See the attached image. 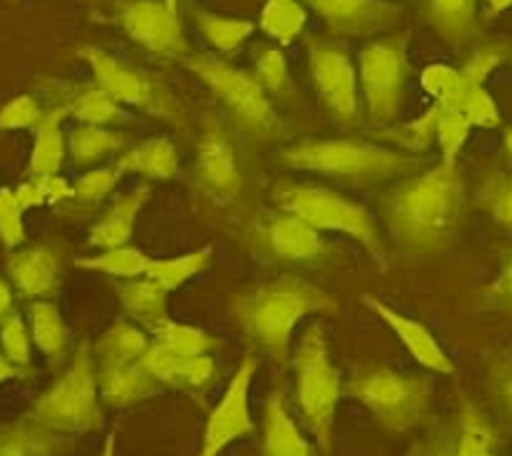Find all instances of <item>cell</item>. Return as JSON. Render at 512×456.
<instances>
[{
    "instance_id": "obj_1",
    "label": "cell",
    "mask_w": 512,
    "mask_h": 456,
    "mask_svg": "<svg viewBox=\"0 0 512 456\" xmlns=\"http://www.w3.org/2000/svg\"><path fill=\"white\" fill-rule=\"evenodd\" d=\"M392 238L411 254H430L454 238L464 211V182L454 160L408 176L382 198Z\"/></svg>"
},
{
    "instance_id": "obj_2",
    "label": "cell",
    "mask_w": 512,
    "mask_h": 456,
    "mask_svg": "<svg viewBox=\"0 0 512 456\" xmlns=\"http://www.w3.org/2000/svg\"><path fill=\"white\" fill-rule=\"evenodd\" d=\"M334 310V296L299 275H283L251 286L232 296L230 302V315L243 336L278 363H288L291 334L304 315Z\"/></svg>"
},
{
    "instance_id": "obj_3",
    "label": "cell",
    "mask_w": 512,
    "mask_h": 456,
    "mask_svg": "<svg viewBox=\"0 0 512 456\" xmlns=\"http://www.w3.org/2000/svg\"><path fill=\"white\" fill-rule=\"evenodd\" d=\"M280 160L299 171L352 179V182H382L427 168L419 155L387 150L360 139H304L280 150Z\"/></svg>"
},
{
    "instance_id": "obj_4",
    "label": "cell",
    "mask_w": 512,
    "mask_h": 456,
    "mask_svg": "<svg viewBox=\"0 0 512 456\" xmlns=\"http://www.w3.org/2000/svg\"><path fill=\"white\" fill-rule=\"evenodd\" d=\"M182 62L214 91L216 99L227 107V112L238 120V126L246 134L259 142L280 134L283 120L272 110L270 96L256 75L214 54H187Z\"/></svg>"
},
{
    "instance_id": "obj_5",
    "label": "cell",
    "mask_w": 512,
    "mask_h": 456,
    "mask_svg": "<svg viewBox=\"0 0 512 456\" xmlns=\"http://www.w3.org/2000/svg\"><path fill=\"white\" fill-rule=\"evenodd\" d=\"M350 398L360 400L371 411L379 427L406 432L422 422L432 400V384L424 376L403 374L390 366H360L344 387Z\"/></svg>"
},
{
    "instance_id": "obj_6",
    "label": "cell",
    "mask_w": 512,
    "mask_h": 456,
    "mask_svg": "<svg viewBox=\"0 0 512 456\" xmlns=\"http://www.w3.org/2000/svg\"><path fill=\"white\" fill-rule=\"evenodd\" d=\"M296 395L302 408L304 424L310 427L312 438L318 440L320 451L331 448L336 403L342 398V379L328 355L326 328L312 323L302 334V342L294 352Z\"/></svg>"
},
{
    "instance_id": "obj_7",
    "label": "cell",
    "mask_w": 512,
    "mask_h": 456,
    "mask_svg": "<svg viewBox=\"0 0 512 456\" xmlns=\"http://www.w3.org/2000/svg\"><path fill=\"white\" fill-rule=\"evenodd\" d=\"M272 200L280 211L299 216L315 230L344 232L363 243L376 259L382 254V235H379L376 219L368 214V208L344 198L342 192L318 187V184H278L272 190Z\"/></svg>"
},
{
    "instance_id": "obj_8",
    "label": "cell",
    "mask_w": 512,
    "mask_h": 456,
    "mask_svg": "<svg viewBox=\"0 0 512 456\" xmlns=\"http://www.w3.org/2000/svg\"><path fill=\"white\" fill-rule=\"evenodd\" d=\"M96 355L83 344L72 360L70 371L59 382L35 400L30 419L59 432H91L102 424L96 406L99 382H96Z\"/></svg>"
},
{
    "instance_id": "obj_9",
    "label": "cell",
    "mask_w": 512,
    "mask_h": 456,
    "mask_svg": "<svg viewBox=\"0 0 512 456\" xmlns=\"http://www.w3.org/2000/svg\"><path fill=\"white\" fill-rule=\"evenodd\" d=\"M408 40L403 35L384 38L360 51L358 80L366 99L368 118L390 123L400 110L408 80Z\"/></svg>"
},
{
    "instance_id": "obj_10",
    "label": "cell",
    "mask_w": 512,
    "mask_h": 456,
    "mask_svg": "<svg viewBox=\"0 0 512 456\" xmlns=\"http://www.w3.org/2000/svg\"><path fill=\"white\" fill-rule=\"evenodd\" d=\"M83 59L94 72L96 86L104 88L118 104H134V107H142V110L158 115V118H179L176 99L152 75H144L134 67L120 64L115 56L104 54L99 48L83 51Z\"/></svg>"
},
{
    "instance_id": "obj_11",
    "label": "cell",
    "mask_w": 512,
    "mask_h": 456,
    "mask_svg": "<svg viewBox=\"0 0 512 456\" xmlns=\"http://www.w3.org/2000/svg\"><path fill=\"white\" fill-rule=\"evenodd\" d=\"M310 72L320 102L339 126H355L360 118L358 72L350 54L334 43H312Z\"/></svg>"
},
{
    "instance_id": "obj_12",
    "label": "cell",
    "mask_w": 512,
    "mask_h": 456,
    "mask_svg": "<svg viewBox=\"0 0 512 456\" xmlns=\"http://www.w3.org/2000/svg\"><path fill=\"white\" fill-rule=\"evenodd\" d=\"M251 248L272 262H315L326 254L328 243L312 224L278 208V214H267L254 224Z\"/></svg>"
},
{
    "instance_id": "obj_13",
    "label": "cell",
    "mask_w": 512,
    "mask_h": 456,
    "mask_svg": "<svg viewBox=\"0 0 512 456\" xmlns=\"http://www.w3.org/2000/svg\"><path fill=\"white\" fill-rule=\"evenodd\" d=\"M256 366H259V360L254 355H246L240 360L238 371L227 384L222 400L208 414L200 456H219L232 440L256 430L251 411H248V387H251V376L256 374Z\"/></svg>"
},
{
    "instance_id": "obj_14",
    "label": "cell",
    "mask_w": 512,
    "mask_h": 456,
    "mask_svg": "<svg viewBox=\"0 0 512 456\" xmlns=\"http://www.w3.org/2000/svg\"><path fill=\"white\" fill-rule=\"evenodd\" d=\"M120 24L131 40L139 46L163 56H184L187 40H184L182 22L174 6L163 0H134L120 11Z\"/></svg>"
},
{
    "instance_id": "obj_15",
    "label": "cell",
    "mask_w": 512,
    "mask_h": 456,
    "mask_svg": "<svg viewBox=\"0 0 512 456\" xmlns=\"http://www.w3.org/2000/svg\"><path fill=\"white\" fill-rule=\"evenodd\" d=\"M302 3L315 8L331 32L358 35V38L390 30L403 16V8L387 0H302Z\"/></svg>"
},
{
    "instance_id": "obj_16",
    "label": "cell",
    "mask_w": 512,
    "mask_h": 456,
    "mask_svg": "<svg viewBox=\"0 0 512 456\" xmlns=\"http://www.w3.org/2000/svg\"><path fill=\"white\" fill-rule=\"evenodd\" d=\"M195 176L214 200H232L243 187L232 144L219 126H211L200 139L195 155Z\"/></svg>"
},
{
    "instance_id": "obj_17",
    "label": "cell",
    "mask_w": 512,
    "mask_h": 456,
    "mask_svg": "<svg viewBox=\"0 0 512 456\" xmlns=\"http://www.w3.org/2000/svg\"><path fill=\"white\" fill-rule=\"evenodd\" d=\"M363 304H366L368 310H374L376 315L395 331V336L406 344V350L411 352V358H414L419 366L430 368L435 374H454V363L448 358V352H443V347H440L438 339L427 331V326H422L419 320L408 318L403 312L392 310L390 304H384L382 299H376V296L366 294L363 296Z\"/></svg>"
},
{
    "instance_id": "obj_18",
    "label": "cell",
    "mask_w": 512,
    "mask_h": 456,
    "mask_svg": "<svg viewBox=\"0 0 512 456\" xmlns=\"http://www.w3.org/2000/svg\"><path fill=\"white\" fill-rule=\"evenodd\" d=\"M99 395L110 406H134L139 400L155 398L163 384L147 374L139 360L134 363H96Z\"/></svg>"
},
{
    "instance_id": "obj_19",
    "label": "cell",
    "mask_w": 512,
    "mask_h": 456,
    "mask_svg": "<svg viewBox=\"0 0 512 456\" xmlns=\"http://www.w3.org/2000/svg\"><path fill=\"white\" fill-rule=\"evenodd\" d=\"M262 456H318V451L302 438V432L288 416L283 390H275L264 400Z\"/></svg>"
},
{
    "instance_id": "obj_20",
    "label": "cell",
    "mask_w": 512,
    "mask_h": 456,
    "mask_svg": "<svg viewBox=\"0 0 512 456\" xmlns=\"http://www.w3.org/2000/svg\"><path fill=\"white\" fill-rule=\"evenodd\" d=\"M150 198V187L147 184H139L131 192H126L123 198H118L107 208V214L99 219V222L91 227V238L88 243L96 248H118L126 246L131 235H134L136 216H139V208L147 203Z\"/></svg>"
},
{
    "instance_id": "obj_21",
    "label": "cell",
    "mask_w": 512,
    "mask_h": 456,
    "mask_svg": "<svg viewBox=\"0 0 512 456\" xmlns=\"http://www.w3.org/2000/svg\"><path fill=\"white\" fill-rule=\"evenodd\" d=\"M8 275L24 296H46L59 280V259L51 248H24L8 259Z\"/></svg>"
},
{
    "instance_id": "obj_22",
    "label": "cell",
    "mask_w": 512,
    "mask_h": 456,
    "mask_svg": "<svg viewBox=\"0 0 512 456\" xmlns=\"http://www.w3.org/2000/svg\"><path fill=\"white\" fill-rule=\"evenodd\" d=\"M118 291V299L123 304V310L136 320L142 323L147 331L163 323L168 318L166 315V296L168 291L160 283H155L152 278H128L123 283L115 286Z\"/></svg>"
},
{
    "instance_id": "obj_23",
    "label": "cell",
    "mask_w": 512,
    "mask_h": 456,
    "mask_svg": "<svg viewBox=\"0 0 512 456\" xmlns=\"http://www.w3.org/2000/svg\"><path fill=\"white\" fill-rule=\"evenodd\" d=\"M115 166L150 179H171L179 171V150L171 139H147L123 152Z\"/></svg>"
},
{
    "instance_id": "obj_24",
    "label": "cell",
    "mask_w": 512,
    "mask_h": 456,
    "mask_svg": "<svg viewBox=\"0 0 512 456\" xmlns=\"http://www.w3.org/2000/svg\"><path fill=\"white\" fill-rule=\"evenodd\" d=\"M475 8L478 0H427L424 19L448 43H464L475 35Z\"/></svg>"
},
{
    "instance_id": "obj_25",
    "label": "cell",
    "mask_w": 512,
    "mask_h": 456,
    "mask_svg": "<svg viewBox=\"0 0 512 456\" xmlns=\"http://www.w3.org/2000/svg\"><path fill=\"white\" fill-rule=\"evenodd\" d=\"M62 110L43 112V118L35 128V142L30 155V176L32 179H46L59 174L64 160V134H62Z\"/></svg>"
},
{
    "instance_id": "obj_26",
    "label": "cell",
    "mask_w": 512,
    "mask_h": 456,
    "mask_svg": "<svg viewBox=\"0 0 512 456\" xmlns=\"http://www.w3.org/2000/svg\"><path fill=\"white\" fill-rule=\"evenodd\" d=\"M59 448V438H54L48 427L35 419L0 427V456H51Z\"/></svg>"
},
{
    "instance_id": "obj_27",
    "label": "cell",
    "mask_w": 512,
    "mask_h": 456,
    "mask_svg": "<svg viewBox=\"0 0 512 456\" xmlns=\"http://www.w3.org/2000/svg\"><path fill=\"white\" fill-rule=\"evenodd\" d=\"M147 347H150V339L144 331L131 326L128 320H118L96 342L94 355L96 363H134V360L142 358Z\"/></svg>"
},
{
    "instance_id": "obj_28",
    "label": "cell",
    "mask_w": 512,
    "mask_h": 456,
    "mask_svg": "<svg viewBox=\"0 0 512 456\" xmlns=\"http://www.w3.org/2000/svg\"><path fill=\"white\" fill-rule=\"evenodd\" d=\"M307 24V8L302 0H267L259 16V27L267 38L278 40L280 46L294 43Z\"/></svg>"
},
{
    "instance_id": "obj_29",
    "label": "cell",
    "mask_w": 512,
    "mask_h": 456,
    "mask_svg": "<svg viewBox=\"0 0 512 456\" xmlns=\"http://www.w3.org/2000/svg\"><path fill=\"white\" fill-rule=\"evenodd\" d=\"M195 27L222 54L238 51L254 32V22L238 19V16L214 14V11H195Z\"/></svg>"
},
{
    "instance_id": "obj_30",
    "label": "cell",
    "mask_w": 512,
    "mask_h": 456,
    "mask_svg": "<svg viewBox=\"0 0 512 456\" xmlns=\"http://www.w3.org/2000/svg\"><path fill=\"white\" fill-rule=\"evenodd\" d=\"M211 254H214V248H198V251H192V254L184 256H174V259H150L147 264V278H152L155 283L166 288L168 294L176 291V288L187 283L190 278H195L198 272H203L211 262Z\"/></svg>"
},
{
    "instance_id": "obj_31",
    "label": "cell",
    "mask_w": 512,
    "mask_h": 456,
    "mask_svg": "<svg viewBox=\"0 0 512 456\" xmlns=\"http://www.w3.org/2000/svg\"><path fill=\"white\" fill-rule=\"evenodd\" d=\"M120 144H123V136L118 131L107 126H88V123H78L67 136V150L75 163H96L118 152Z\"/></svg>"
},
{
    "instance_id": "obj_32",
    "label": "cell",
    "mask_w": 512,
    "mask_h": 456,
    "mask_svg": "<svg viewBox=\"0 0 512 456\" xmlns=\"http://www.w3.org/2000/svg\"><path fill=\"white\" fill-rule=\"evenodd\" d=\"M62 112H70L72 118H78V123H88V126H115L120 120H126V112L120 110V104L112 99L104 88L94 86L80 91Z\"/></svg>"
},
{
    "instance_id": "obj_33",
    "label": "cell",
    "mask_w": 512,
    "mask_h": 456,
    "mask_svg": "<svg viewBox=\"0 0 512 456\" xmlns=\"http://www.w3.org/2000/svg\"><path fill=\"white\" fill-rule=\"evenodd\" d=\"M78 267L83 270H96L115 275V278H139L147 272L150 256L139 251L134 246H118V248H104L99 256H88V259H78Z\"/></svg>"
},
{
    "instance_id": "obj_34",
    "label": "cell",
    "mask_w": 512,
    "mask_h": 456,
    "mask_svg": "<svg viewBox=\"0 0 512 456\" xmlns=\"http://www.w3.org/2000/svg\"><path fill=\"white\" fill-rule=\"evenodd\" d=\"M152 339L160 344H166L174 352L184 355V358H195V355H206L208 350H214L216 339L208 336L203 328L198 326H184V323H176V320L166 318L163 323L150 331Z\"/></svg>"
},
{
    "instance_id": "obj_35",
    "label": "cell",
    "mask_w": 512,
    "mask_h": 456,
    "mask_svg": "<svg viewBox=\"0 0 512 456\" xmlns=\"http://www.w3.org/2000/svg\"><path fill=\"white\" fill-rule=\"evenodd\" d=\"M454 456H496L494 430L478 408L464 403L462 422H459V440L454 446Z\"/></svg>"
},
{
    "instance_id": "obj_36",
    "label": "cell",
    "mask_w": 512,
    "mask_h": 456,
    "mask_svg": "<svg viewBox=\"0 0 512 456\" xmlns=\"http://www.w3.org/2000/svg\"><path fill=\"white\" fill-rule=\"evenodd\" d=\"M30 320H32V336L35 344L46 355H59L67 342V328L62 323V315L51 302H38L30 307Z\"/></svg>"
},
{
    "instance_id": "obj_37",
    "label": "cell",
    "mask_w": 512,
    "mask_h": 456,
    "mask_svg": "<svg viewBox=\"0 0 512 456\" xmlns=\"http://www.w3.org/2000/svg\"><path fill=\"white\" fill-rule=\"evenodd\" d=\"M438 104V118H435V139L440 144V152H443V160H454L462 150L464 139L470 136L472 123L464 118L462 110H456L451 104Z\"/></svg>"
},
{
    "instance_id": "obj_38",
    "label": "cell",
    "mask_w": 512,
    "mask_h": 456,
    "mask_svg": "<svg viewBox=\"0 0 512 456\" xmlns=\"http://www.w3.org/2000/svg\"><path fill=\"white\" fill-rule=\"evenodd\" d=\"M478 203L486 208L496 224L504 230H512V174L496 171L488 176V182L480 187Z\"/></svg>"
},
{
    "instance_id": "obj_39",
    "label": "cell",
    "mask_w": 512,
    "mask_h": 456,
    "mask_svg": "<svg viewBox=\"0 0 512 456\" xmlns=\"http://www.w3.org/2000/svg\"><path fill=\"white\" fill-rule=\"evenodd\" d=\"M454 107L464 112V118L470 120L472 126L496 128L502 123V115H499L494 96L488 94L483 86H472V83H464L462 80V94H459Z\"/></svg>"
},
{
    "instance_id": "obj_40",
    "label": "cell",
    "mask_w": 512,
    "mask_h": 456,
    "mask_svg": "<svg viewBox=\"0 0 512 456\" xmlns=\"http://www.w3.org/2000/svg\"><path fill=\"white\" fill-rule=\"evenodd\" d=\"M184 355L174 352L166 344H160L152 339L150 347L144 350V355L139 358L142 368L147 374H152L160 384H168V387H179V374H182Z\"/></svg>"
},
{
    "instance_id": "obj_41",
    "label": "cell",
    "mask_w": 512,
    "mask_h": 456,
    "mask_svg": "<svg viewBox=\"0 0 512 456\" xmlns=\"http://www.w3.org/2000/svg\"><path fill=\"white\" fill-rule=\"evenodd\" d=\"M256 78L264 86V91H270L278 99H286L291 94L286 56L280 54L278 48H264V51H259V56H256Z\"/></svg>"
},
{
    "instance_id": "obj_42",
    "label": "cell",
    "mask_w": 512,
    "mask_h": 456,
    "mask_svg": "<svg viewBox=\"0 0 512 456\" xmlns=\"http://www.w3.org/2000/svg\"><path fill=\"white\" fill-rule=\"evenodd\" d=\"M422 88L432 96V102L454 107L459 94H462V70H454L446 64H430L422 72Z\"/></svg>"
},
{
    "instance_id": "obj_43",
    "label": "cell",
    "mask_w": 512,
    "mask_h": 456,
    "mask_svg": "<svg viewBox=\"0 0 512 456\" xmlns=\"http://www.w3.org/2000/svg\"><path fill=\"white\" fill-rule=\"evenodd\" d=\"M120 174L123 171L118 166H104L96 168V171H88L86 176H80L78 182H75V198L80 203H99V200L107 198L115 190Z\"/></svg>"
},
{
    "instance_id": "obj_44",
    "label": "cell",
    "mask_w": 512,
    "mask_h": 456,
    "mask_svg": "<svg viewBox=\"0 0 512 456\" xmlns=\"http://www.w3.org/2000/svg\"><path fill=\"white\" fill-rule=\"evenodd\" d=\"M40 118H43V110L35 96L24 94L16 96L11 102L0 110V128L3 131H19V128L38 126Z\"/></svg>"
},
{
    "instance_id": "obj_45",
    "label": "cell",
    "mask_w": 512,
    "mask_h": 456,
    "mask_svg": "<svg viewBox=\"0 0 512 456\" xmlns=\"http://www.w3.org/2000/svg\"><path fill=\"white\" fill-rule=\"evenodd\" d=\"M14 190H0V240L3 246L16 248L24 240V222Z\"/></svg>"
},
{
    "instance_id": "obj_46",
    "label": "cell",
    "mask_w": 512,
    "mask_h": 456,
    "mask_svg": "<svg viewBox=\"0 0 512 456\" xmlns=\"http://www.w3.org/2000/svg\"><path fill=\"white\" fill-rule=\"evenodd\" d=\"M0 342H3V352L11 363H16V366L30 363V339H27V331H24L19 315H8L3 328H0Z\"/></svg>"
},
{
    "instance_id": "obj_47",
    "label": "cell",
    "mask_w": 512,
    "mask_h": 456,
    "mask_svg": "<svg viewBox=\"0 0 512 456\" xmlns=\"http://www.w3.org/2000/svg\"><path fill=\"white\" fill-rule=\"evenodd\" d=\"M216 379V363L211 355H195L187 358L179 374V387L187 392H203Z\"/></svg>"
},
{
    "instance_id": "obj_48",
    "label": "cell",
    "mask_w": 512,
    "mask_h": 456,
    "mask_svg": "<svg viewBox=\"0 0 512 456\" xmlns=\"http://www.w3.org/2000/svg\"><path fill=\"white\" fill-rule=\"evenodd\" d=\"M435 118H438V104L432 102L430 110L424 112L422 118H416L414 123L403 126V131L395 134V139H398L403 147H408V150H427V144H430V139L435 136Z\"/></svg>"
},
{
    "instance_id": "obj_49",
    "label": "cell",
    "mask_w": 512,
    "mask_h": 456,
    "mask_svg": "<svg viewBox=\"0 0 512 456\" xmlns=\"http://www.w3.org/2000/svg\"><path fill=\"white\" fill-rule=\"evenodd\" d=\"M491 387H494L496 398L502 400V406L512 414V344L499 352V358L491 366Z\"/></svg>"
},
{
    "instance_id": "obj_50",
    "label": "cell",
    "mask_w": 512,
    "mask_h": 456,
    "mask_svg": "<svg viewBox=\"0 0 512 456\" xmlns=\"http://www.w3.org/2000/svg\"><path fill=\"white\" fill-rule=\"evenodd\" d=\"M488 296H491V302L499 304V307H512V254L504 259V267L499 272V278L488 286Z\"/></svg>"
},
{
    "instance_id": "obj_51",
    "label": "cell",
    "mask_w": 512,
    "mask_h": 456,
    "mask_svg": "<svg viewBox=\"0 0 512 456\" xmlns=\"http://www.w3.org/2000/svg\"><path fill=\"white\" fill-rule=\"evenodd\" d=\"M35 182H40V187L46 192V203H59V200L75 198V187H70L59 174L46 176V179H35Z\"/></svg>"
},
{
    "instance_id": "obj_52",
    "label": "cell",
    "mask_w": 512,
    "mask_h": 456,
    "mask_svg": "<svg viewBox=\"0 0 512 456\" xmlns=\"http://www.w3.org/2000/svg\"><path fill=\"white\" fill-rule=\"evenodd\" d=\"M16 192V200H19V206L22 208H32V206H43L46 203V192H43V187H40V182H27L22 184Z\"/></svg>"
},
{
    "instance_id": "obj_53",
    "label": "cell",
    "mask_w": 512,
    "mask_h": 456,
    "mask_svg": "<svg viewBox=\"0 0 512 456\" xmlns=\"http://www.w3.org/2000/svg\"><path fill=\"white\" fill-rule=\"evenodd\" d=\"M454 446V440L446 438V435H438V438L427 446V456H454Z\"/></svg>"
},
{
    "instance_id": "obj_54",
    "label": "cell",
    "mask_w": 512,
    "mask_h": 456,
    "mask_svg": "<svg viewBox=\"0 0 512 456\" xmlns=\"http://www.w3.org/2000/svg\"><path fill=\"white\" fill-rule=\"evenodd\" d=\"M510 6H512V0H486V14L496 16V14H502V11H507Z\"/></svg>"
},
{
    "instance_id": "obj_55",
    "label": "cell",
    "mask_w": 512,
    "mask_h": 456,
    "mask_svg": "<svg viewBox=\"0 0 512 456\" xmlns=\"http://www.w3.org/2000/svg\"><path fill=\"white\" fill-rule=\"evenodd\" d=\"M8 307H11V291L8 286L0 280V315H8Z\"/></svg>"
},
{
    "instance_id": "obj_56",
    "label": "cell",
    "mask_w": 512,
    "mask_h": 456,
    "mask_svg": "<svg viewBox=\"0 0 512 456\" xmlns=\"http://www.w3.org/2000/svg\"><path fill=\"white\" fill-rule=\"evenodd\" d=\"M11 376H16L11 360H8L6 355H0V382H6V379H11Z\"/></svg>"
},
{
    "instance_id": "obj_57",
    "label": "cell",
    "mask_w": 512,
    "mask_h": 456,
    "mask_svg": "<svg viewBox=\"0 0 512 456\" xmlns=\"http://www.w3.org/2000/svg\"><path fill=\"white\" fill-rule=\"evenodd\" d=\"M102 456H115V432H110V435H107V443H104Z\"/></svg>"
},
{
    "instance_id": "obj_58",
    "label": "cell",
    "mask_w": 512,
    "mask_h": 456,
    "mask_svg": "<svg viewBox=\"0 0 512 456\" xmlns=\"http://www.w3.org/2000/svg\"><path fill=\"white\" fill-rule=\"evenodd\" d=\"M504 150H507V155H510L512 160V126L507 128V134H504Z\"/></svg>"
},
{
    "instance_id": "obj_59",
    "label": "cell",
    "mask_w": 512,
    "mask_h": 456,
    "mask_svg": "<svg viewBox=\"0 0 512 456\" xmlns=\"http://www.w3.org/2000/svg\"><path fill=\"white\" fill-rule=\"evenodd\" d=\"M408 456H427V446H416Z\"/></svg>"
},
{
    "instance_id": "obj_60",
    "label": "cell",
    "mask_w": 512,
    "mask_h": 456,
    "mask_svg": "<svg viewBox=\"0 0 512 456\" xmlns=\"http://www.w3.org/2000/svg\"><path fill=\"white\" fill-rule=\"evenodd\" d=\"M163 3H168V6H174V8H176V0H163Z\"/></svg>"
}]
</instances>
